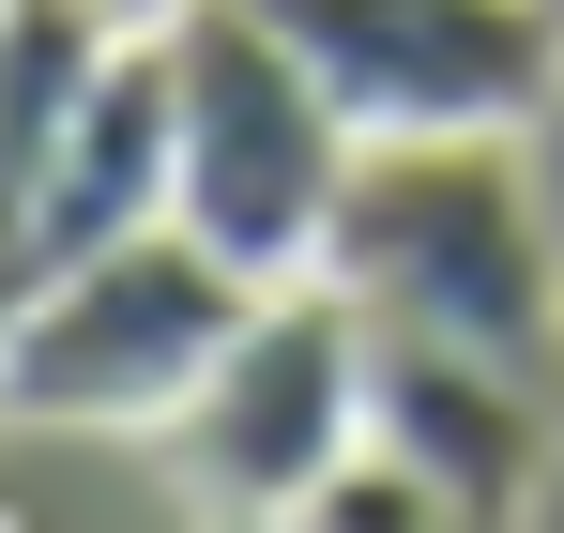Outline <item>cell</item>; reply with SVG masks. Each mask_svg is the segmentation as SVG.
Segmentation results:
<instances>
[{"label":"cell","instance_id":"1","mask_svg":"<svg viewBox=\"0 0 564 533\" xmlns=\"http://www.w3.org/2000/svg\"><path fill=\"white\" fill-rule=\"evenodd\" d=\"M321 274H351L367 320H412V336L503 351V366H534V381L564 366V244H550L534 168H519V122L367 138Z\"/></svg>","mask_w":564,"mask_h":533},{"label":"cell","instance_id":"2","mask_svg":"<svg viewBox=\"0 0 564 533\" xmlns=\"http://www.w3.org/2000/svg\"><path fill=\"white\" fill-rule=\"evenodd\" d=\"M169 91H184V229H214L245 274H321L351 198V107L260 0H169Z\"/></svg>","mask_w":564,"mask_h":533},{"label":"cell","instance_id":"3","mask_svg":"<svg viewBox=\"0 0 564 533\" xmlns=\"http://www.w3.org/2000/svg\"><path fill=\"white\" fill-rule=\"evenodd\" d=\"M260 290L275 274H245L214 229H138V244H107V260L46 274V290H15V320H0V381H15V412L31 427H169L214 351L260 320Z\"/></svg>","mask_w":564,"mask_h":533},{"label":"cell","instance_id":"4","mask_svg":"<svg viewBox=\"0 0 564 533\" xmlns=\"http://www.w3.org/2000/svg\"><path fill=\"white\" fill-rule=\"evenodd\" d=\"M367 351H381V320L351 274H275L260 320L214 351V381L153 427L184 503L198 519H305L336 488V457L367 443Z\"/></svg>","mask_w":564,"mask_h":533},{"label":"cell","instance_id":"5","mask_svg":"<svg viewBox=\"0 0 564 533\" xmlns=\"http://www.w3.org/2000/svg\"><path fill=\"white\" fill-rule=\"evenodd\" d=\"M351 138H443V122H534L564 91V0H260Z\"/></svg>","mask_w":564,"mask_h":533},{"label":"cell","instance_id":"6","mask_svg":"<svg viewBox=\"0 0 564 533\" xmlns=\"http://www.w3.org/2000/svg\"><path fill=\"white\" fill-rule=\"evenodd\" d=\"M169 214H184V91H169V31H138L93 77V107L15 168V290L107 260V244H138Z\"/></svg>","mask_w":564,"mask_h":533},{"label":"cell","instance_id":"7","mask_svg":"<svg viewBox=\"0 0 564 533\" xmlns=\"http://www.w3.org/2000/svg\"><path fill=\"white\" fill-rule=\"evenodd\" d=\"M367 427L397 457H427V472L458 488V519H519L534 472H550L534 366L458 351V336H412V320H381V351H367Z\"/></svg>","mask_w":564,"mask_h":533},{"label":"cell","instance_id":"8","mask_svg":"<svg viewBox=\"0 0 564 533\" xmlns=\"http://www.w3.org/2000/svg\"><path fill=\"white\" fill-rule=\"evenodd\" d=\"M305 519H321V533H427V519H458V488H443L427 457H397V443L367 427V443L336 457V488H321Z\"/></svg>","mask_w":564,"mask_h":533},{"label":"cell","instance_id":"9","mask_svg":"<svg viewBox=\"0 0 564 533\" xmlns=\"http://www.w3.org/2000/svg\"><path fill=\"white\" fill-rule=\"evenodd\" d=\"M138 15H169V0H138Z\"/></svg>","mask_w":564,"mask_h":533}]
</instances>
